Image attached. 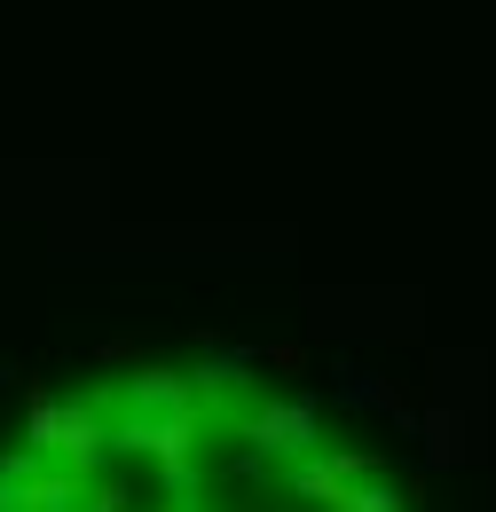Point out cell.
<instances>
[{
	"label": "cell",
	"mask_w": 496,
	"mask_h": 512,
	"mask_svg": "<svg viewBox=\"0 0 496 512\" xmlns=\"http://www.w3.org/2000/svg\"><path fill=\"white\" fill-rule=\"evenodd\" d=\"M331 512H402V497H394V489H378V481H355Z\"/></svg>",
	"instance_id": "2"
},
{
	"label": "cell",
	"mask_w": 496,
	"mask_h": 512,
	"mask_svg": "<svg viewBox=\"0 0 496 512\" xmlns=\"http://www.w3.org/2000/svg\"><path fill=\"white\" fill-rule=\"evenodd\" d=\"M252 434H260V449L300 457V449H315V410H308V402H276V410L252 418Z\"/></svg>",
	"instance_id": "1"
}]
</instances>
